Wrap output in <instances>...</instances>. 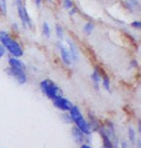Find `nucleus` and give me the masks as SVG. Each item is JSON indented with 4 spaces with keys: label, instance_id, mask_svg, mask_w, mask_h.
I'll return each mask as SVG.
<instances>
[{
    "label": "nucleus",
    "instance_id": "nucleus-1",
    "mask_svg": "<svg viewBox=\"0 0 141 148\" xmlns=\"http://www.w3.org/2000/svg\"><path fill=\"white\" fill-rule=\"evenodd\" d=\"M0 43L4 47L5 50L14 57H21L23 55V50L21 46L10 36L7 31H0Z\"/></svg>",
    "mask_w": 141,
    "mask_h": 148
},
{
    "label": "nucleus",
    "instance_id": "nucleus-2",
    "mask_svg": "<svg viewBox=\"0 0 141 148\" xmlns=\"http://www.w3.org/2000/svg\"><path fill=\"white\" fill-rule=\"evenodd\" d=\"M69 114H70L71 117V120L72 122H74L76 127L82 131L86 136H91V133H92V128L89 124V121H87L85 119V117L83 116L82 112L80 111L76 106H74L70 108V110L68 111Z\"/></svg>",
    "mask_w": 141,
    "mask_h": 148
},
{
    "label": "nucleus",
    "instance_id": "nucleus-3",
    "mask_svg": "<svg viewBox=\"0 0 141 148\" xmlns=\"http://www.w3.org/2000/svg\"><path fill=\"white\" fill-rule=\"evenodd\" d=\"M40 88L42 90V92L45 94V96L47 99L52 101L53 99H55L56 97L63 95V92L59 86L56 84L54 81L51 80H43L40 82Z\"/></svg>",
    "mask_w": 141,
    "mask_h": 148
},
{
    "label": "nucleus",
    "instance_id": "nucleus-4",
    "mask_svg": "<svg viewBox=\"0 0 141 148\" xmlns=\"http://www.w3.org/2000/svg\"><path fill=\"white\" fill-rule=\"evenodd\" d=\"M6 73L9 76L14 78L19 84L23 85L27 82V75L26 71L23 69H19V68H13L8 67L6 69Z\"/></svg>",
    "mask_w": 141,
    "mask_h": 148
},
{
    "label": "nucleus",
    "instance_id": "nucleus-5",
    "mask_svg": "<svg viewBox=\"0 0 141 148\" xmlns=\"http://www.w3.org/2000/svg\"><path fill=\"white\" fill-rule=\"evenodd\" d=\"M17 15H19L20 22H21L23 28H25V29H26V28H30V29H31L33 27L32 20L27 12L26 7H25L23 4H21L19 5V6H17Z\"/></svg>",
    "mask_w": 141,
    "mask_h": 148
},
{
    "label": "nucleus",
    "instance_id": "nucleus-6",
    "mask_svg": "<svg viewBox=\"0 0 141 148\" xmlns=\"http://www.w3.org/2000/svg\"><path fill=\"white\" fill-rule=\"evenodd\" d=\"M52 104L56 108L60 109V110L63 112L69 111L70 108L73 106V103H72L70 100H68L67 98H65L64 95H60L56 97L55 99H53Z\"/></svg>",
    "mask_w": 141,
    "mask_h": 148
},
{
    "label": "nucleus",
    "instance_id": "nucleus-7",
    "mask_svg": "<svg viewBox=\"0 0 141 148\" xmlns=\"http://www.w3.org/2000/svg\"><path fill=\"white\" fill-rule=\"evenodd\" d=\"M99 132L101 134L102 139V148H119L115 144L113 139H111L108 132L106 131V127H100Z\"/></svg>",
    "mask_w": 141,
    "mask_h": 148
},
{
    "label": "nucleus",
    "instance_id": "nucleus-8",
    "mask_svg": "<svg viewBox=\"0 0 141 148\" xmlns=\"http://www.w3.org/2000/svg\"><path fill=\"white\" fill-rule=\"evenodd\" d=\"M57 47L59 48V52H60L61 60H62V62L64 63V65L68 66V67L69 66H71L73 63H72V59H71L70 53H69L68 48L63 44L62 41H58Z\"/></svg>",
    "mask_w": 141,
    "mask_h": 148
},
{
    "label": "nucleus",
    "instance_id": "nucleus-9",
    "mask_svg": "<svg viewBox=\"0 0 141 148\" xmlns=\"http://www.w3.org/2000/svg\"><path fill=\"white\" fill-rule=\"evenodd\" d=\"M67 44H68V50L70 53L72 63H76L79 60V54H78V50L75 45V43L72 42L71 40H67Z\"/></svg>",
    "mask_w": 141,
    "mask_h": 148
},
{
    "label": "nucleus",
    "instance_id": "nucleus-10",
    "mask_svg": "<svg viewBox=\"0 0 141 148\" xmlns=\"http://www.w3.org/2000/svg\"><path fill=\"white\" fill-rule=\"evenodd\" d=\"M72 135H73V137H74V139L76 140V143H78V144H83V143H85V141H86V139H87V137L88 136H86L85 134L82 132V131H80L78 127H73V129H72Z\"/></svg>",
    "mask_w": 141,
    "mask_h": 148
},
{
    "label": "nucleus",
    "instance_id": "nucleus-11",
    "mask_svg": "<svg viewBox=\"0 0 141 148\" xmlns=\"http://www.w3.org/2000/svg\"><path fill=\"white\" fill-rule=\"evenodd\" d=\"M91 80L93 83V86L96 90H99L100 86H101V80H102V76L99 73L98 69H94L93 73L91 75Z\"/></svg>",
    "mask_w": 141,
    "mask_h": 148
},
{
    "label": "nucleus",
    "instance_id": "nucleus-12",
    "mask_svg": "<svg viewBox=\"0 0 141 148\" xmlns=\"http://www.w3.org/2000/svg\"><path fill=\"white\" fill-rule=\"evenodd\" d=\"M8 64H9V67H13V68H19V69H23V70H26L25 68V64L22 62L19 58L17 57H9L8 58Z\"/></svg>",
    "mask_w": 141,
    "mask_h": 148
},
{
    "label": "nucleus",
    "instance_id": "nucleus-13",
    "mask_svg": "<svg viewBox=\"0 0 141 148\" xmlns=\"http://www.w3.org/2000/svg\"><path fill=\"white\" fill-rule=\"evenodd\" d=\"M128 139H129V142L132 145H135L136 142V132L133 127H129L128 129Z\"/></svg>",
    "mask_w": 141,
    "mask_h": 148
},
{
    "label": "nucleus",
    "instance_id": "nucleus-14",
    "mask_svg": "<svg viewBox=\"0 0 141 148\" xmlns=\"http://www.w3.org/2000/svg\"><path fill=\"white\" fill-rule=\"evenodd\" d=\"M42 32H43V35L45 38H47V39H48V38H50V36H51V29H50L49 23H48L47 21H43V22Z\"/></svg>",
    "mask_w": 141,
    "mask_h": 148
},
{
    "label": "nucleus",
    "instance_id": "nucleus-15",
    "mask_svg": "<svg viewBox=\"0 0 141 148\" xmlns=\"http://www.w3.org/2000/svg\"><path fill=\"white\" fill-rule=\"evenodd\" d=\"M101 84L102 85V87L104 88V90H106L107 92H110V88H111V84H110V78L107 76H102V80Z\"/></svg>",
    "mask_w": 141,
    "mask_h": 148
},
{
    "label": "nucleus",
    "instance_id": "nucleus-16",
    "mask_svg": "<svg viewBox=\"0 0 141 148\" xmlns=\"http://www.w3.org/2000/svg\"><path fill=\"white\" fill-rule=\"evenodd\" d=\"M94 29H95V24L91 21L86 22L83 26V32L85 35H91L92 32L94 31Z\"/></svg>",
    "mask_w": 141,
    "mask_h": 148
},
{
    "label": "nucleus",
    "instance_id": "nucleus-17",
    "mask_svg": "<svg viewBox=\"0 0 141 148\" xmlns=\"http://www.w3.org/2000/svg\"><path fill=\"white\" fill-rule=\"evenodd\" d=\"M8 13V7H7V0H0V15L1 16H7Z\"/></svg>",
    "mask_w": 141,
    "mask_h": 148
},
{
    "label": "nucleus",
    "instance_id": "nucleus-18",
    "mask_svg": "<svg viewBox=\"0 0 141 148\" xmlns=\"http://www.w3.org/2000/svg\"><path fill=\"white\" fill-rule=\"evenodd\" d=\"M55 34L58 38V41H62L64 38V29L60 24L55 25Z\"/></svg>",
    "mask_w": 141,
    "mask_h": 148
},
{
    "label": "nucleus",
    "instance_id": "nucleus-19",
    "mask_svg": "<svg viewBox=\"0 0 141 148\" xmlns=\"http://www.w3.org/2000/svg\"><path fill=\"white\" fill-rule=\"evenodd\" d=\"M63 7L66 10H70L74 7L73 0H63Z\"/></svg>",
    "mask_w": 141,
    "mask_h": 148
},
{
    "label": "nucleus",
    "instance_id": "nucleus-20",
    "mask_svg": "<svg viewBox=\"0 0 141 148\" xmlns=\"http://www.w3.org/2000/svg\"><path fill=\"white\" fill-rule=\"evenodd\" d=\"M132 28H134V29H140L141 28V22L139 20H134V21H132V23H130Z\"/></svg>",
    "mask_w": 141,
    "mask_h": 148
},
{
    "label": "nucleus",
    "instance_id": "nucleus-21",
    "mask_svg": "<svg viewBox=\"0 0 141 148\" xmlns=\"http://www.w3.org/2000/svg\"><path fill=\"white\" fill-rule=\"evenodd\" d=\"M119 146L120 148H130L129 141H127V140H122L121 143L119 144Z\"/></svg>",
    "mask_w": 141,
    "mask_h": 148
},
{
    "label": "nucleus",
    "instance_id": "nucleus-22",
    "mask_svg": "<svg viewBox=\"0 0 141 148\" xmlns=\"http://www.w3.org/2000/svg\"><path fill=\"white\" fill-rule=\"evenodd\" d=\"M126 1H128L130 4H132L134 8L139 6V1H138V0H126Z\"/></svg>",
    "mask_w": 141,
    "mask_h": 148
},
{
    "label": "nucleus",
    "instance_id": "nucleus-23",
    "mask_svg": "<svg viewBox=\"0 0 141 148\" xmlns=\"http://www.w3.org/2000/svg\"><path fill=\"white\" fill-rule=\"evenodd\" d=\"M5 53H6V50H5L4 47L2 46V44L0 43V59L5 55Z\"/></svg>",
    "mask_w": 141,
    "mask_h": 148
},
{
    "label": "nucleus",
    "instance_id": "nucleus-24",
    "mask_svg": "<svg viewBox=\"0 0 141 148\" xmlns=\"http://www.w3.org/2000/svg\"><path fill=\"white\" fill-rule=\"evenodd\" d=\"M137 65H138V63H137V61L136 60H132L130 61V68H135V67H137Z\"/></svg>",
    "mask_w": 141,
    "mask_h": 148
},
{
    "label": "nucleus",
    "instance_id": "nucleus-25",
    "mask_svg": "<svg viewBox=\"0 0 141 148\" xmlns=\"http://www.w3.org/2000/svg\"><path fill=\"white\" fill-rule=\"evenodd\" d=\"M76 8H75V7H73L72 9L69 10V14H70V16H74L75 14H76Z\"/></svg>",
    "mask_w": 141,
    "mask_h": 148
},
{
    "label": "nucleus",
    "instance_id": "nucleus-26",
    "mask_svg": "<svg viewBox=\"0 0 141 148\" xmlns=\"http://www.w3.org/2000/svg\"><path fill=\"white\" fill-rule=\"evenodd\" d=\"M34 3L37 8H40L41 5H42V0H34Z\"/></svg>",
    "mask_w": 141,
    "mask_h": 148
},
{
    "label": "nucleus",
    "instance_id": "nucleus-27",
    "mask_svg": "<svg viewBox=\"0 0 141 148\" xmlns=\"http://www.w3.org/2000/svg\"><path fill=\"white\" fill-rule=\"evenodd\" d=\"M80 148H93V147H91L90 145L87 144V143H83V144L80 145Z\"/></svg>",
    "mask_w": 141,
    "mask_h": 148
},
{
    "label": "nucleus",
    "instance_id": "nucleus-28",
    "mask_svg": "<svg viewBox=\"0 0 141 148\" xmlns=\"http://www.w3.org/2000/svg\"><path fill=\"white\" fill-rule=\"evenodd\" d=\"M13 28H14L16 31H19V25L17 23H13Z\"/></svg>",
    "mask_w": 141,
    "mask_h": 148
}]
</instances>
